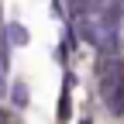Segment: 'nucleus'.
<instances>
[{"mask_svg":"<svg viewBox=\"0 0 124 124\" xmlns=\"http://www.w3.org/2000/svg\"><path fill=\"white\" fill-rule=\"evenodd\" d=\"M4 41H7V48H24V45H28V31H24V24L7 21V28H4Z\"/></svg>","mask_w":124,"mask_h":124,"instance_id":"obj_2","label":"nucleus"},{"mask_svg":"<svg viewBox=\"0 0 124 124\" xmlns=\"http://www.w3.org/2000/svg\"><path fill=\"white\" fill-rule=\"evenodd\" d=\"M10 103H14V107H28V83L17 79V83L10 86Z\"/></svg>","mask_w":124,"mask_h":124,"instance_id":"obj_3","label":"nucleus"},{"mask_svg":"<svg viewBox=\"0 0 124 124\" xmlns=\"http://www.w3.org/2000/svg\"><path fill=\"white\" fill-rule=\"evenodd\" d=\"M69 114H72V107H69V93L62 90V97H59V121H66Z\"/></svg>","mask_w":124,"mask_h":124,"instance_id":"obj_4","label":"nucleus"},{"mask_svg":"<svg viewBox=\"0 0 124 124\" xmlns=\"http://www.w3.org/2000/svg\"><path fill=\"white\" fill-rule=\"evenodd\" d=\"M79 124H93V121H90V117H83V121H79Z\"/></svg>","mask_w":124,"mask_h":124,"instance_id":"obj_5","label":"nucleus"},{"mask_svg":"<svg viewBox=\"0 0 124 124\" xmlns=\"http://www.w3.org/2000/svg\"><path fill=\"white\" fill-rule=\"evenodd\" d=\"M100 93H103L110 114H124V66L114 55L103 59V66H100Z\"/></svg>","mask_w":124,"mask_h":124,"instance_id":"obj_1","label":"nucleus"}]
</instances>
